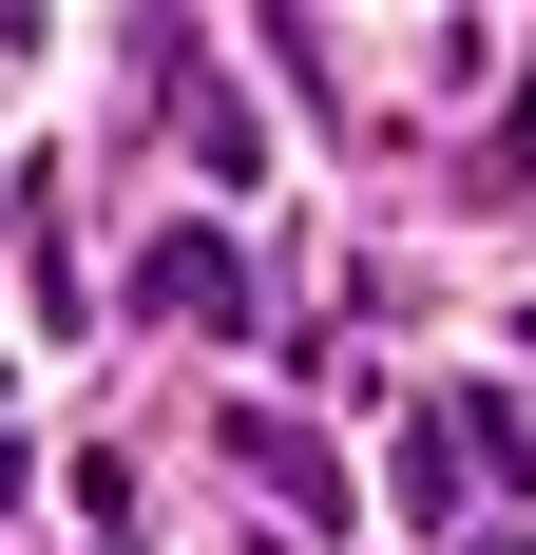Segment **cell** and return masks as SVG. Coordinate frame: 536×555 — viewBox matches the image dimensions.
I'll use <instances>...</instances> for the list:
<instances>
[{
    "instance_id": "1",
    "label": "cell",
    "mask_w": 536,
    "mask_h": 555,
    "mask_svg": "<svg viewBox=\"0 0 536 555\" xmlns=\"http://www.w3.org/2000/svg\"><path fill=\"white\" fill-rule=\"evenodd\" d=\"M135 307H154V326H250V249H230V230H154V249H135Z\"/></svg>"
},
{
    "instance_id": "2",
    "label": "cell",
    "mask_w": 536,
    "mask_h": 555,
    "mask_svg": "<svg viewBox=\"0 0 536 555\" xmlns=\"http://www.w3.org/2000/svg\"><path fill=\"white\" fill-rule=\"evenodd\" d=\"M383 499L422 517V537H480V441H460V402H441L422 441H403V479H383Z\"/></svg>"
},
{
    "instance_id": "3",
    "label": "cell",
    "mask_w": 536,
    "mask_h": 555,
    "mask_svg": "<svg viewBox=\"0 0 536 555\" xmlns=\"http://www.w3.org/2000/svg\"><path fill=\"white\" fill-rule=\"evenodd\" d=\"M173 115H192V154H212V192H230V172L268 154V134H250V77H212V57H192V77H173Z\"/></svg>"
},
{
    "instance_id": "4",
    "label": "cell",
    "mask_w": 536,
    "mask_h": 555,
    "mask_svg": "<svg viewBox=\"0 0 536 555\" xmlns=\"http://www.w3.org/2000/svg\"><path fill=\"white\" fill-rule=\"evenodd\" d=\"M480 555H536V517H480Z\"/></svg>"
}]
</instances>
